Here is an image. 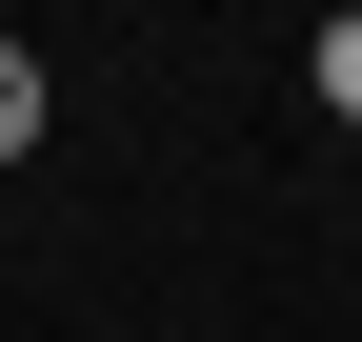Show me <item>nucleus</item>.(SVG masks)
<instances>
[{"label":"nucleus","mask_w":362,"mask_h":342,"mask_svg":"<svg viewBox=\"0 0 362 342\" xmlns=\"http://www.w3.org/2000/svg\"><path fill=\"white\" fill-rule=\"evenodd\" d=\"M322 121H362V0L322 20Z\"/></svg>","instance_id":"obj_2"},{"label":"nucleus","mask_w":362,"mask_h":342,"mask_svg":"<svg viewBox=\"0 0 362 342\" xmlns=\"http://www.w3.org/2000/svg\"><path fill=\"white\" fill-rule=\"evenodd\" d=\"M40 141V40H0V161Z\"/></svg>","instance_id":"obj_1"}]
</instances>
